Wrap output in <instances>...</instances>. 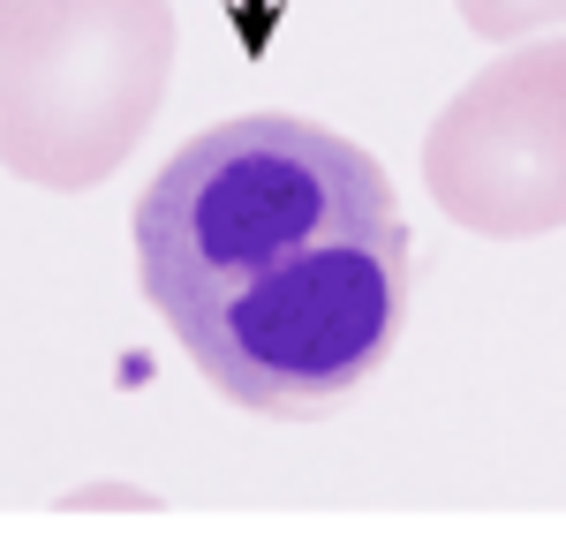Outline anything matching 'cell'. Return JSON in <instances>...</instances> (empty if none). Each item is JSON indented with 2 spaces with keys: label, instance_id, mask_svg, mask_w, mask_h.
<instances>
[{
  "label": "cell",
  "instance_id": "obj_3",
  "mask_svg": "<svg viewBox=\"0 0 566 558\" xmlns=\"http://www.w3.org/2000/svg\"><path fill=\"white\" fill-rule=\"evenodd\" d=\"M423 189L453 227L528 242L566 227V39H536L446 98L423 136Z\"/></svg>",
  "mask_w": 566,
  "mask_h": 558
},
{
  "label": "cell",
  "instance_id": "obj_4",
  "mask_svg": "<svg viewBox=\"0 0 566 558\" xmlns=\"http://www.w3.org/2000/svg\"><path fill=\"white\" fill-rule=\"evenodd\" d=\"M453 8H461V23L491 45L528 39V31H544V23H566V0H453Z\"/></svg>",
  "mask_w": 566,
  "mask_h": 558
},
{
  "label": "cell",
  "instance_id": "obj_5",
  "mask_svg": "<svg viewBox=\"0 0 566 558\" xmlns=\"http://www.w3.org/2000/svg\"><path fill=\"white\" fill-rule=\"evenodd\" d=\"M15 8H23V0H0V31H8V15H15Z\"/></svg>",
  "mask_w": 566,
  "mask_h": 558
},
{
  "label": "cell",
  "instance_id": "obj_2",
  "mask_svg": "<svg viewBox=\"0 0 566 558\" xmlns=\"http://www.w3.org/2000/svg\"><path fill=\"white\" fill-rule=\"evenodd\" d=\"M167 0H23L0 31V167L39 189H98L167 106Z\"/></svg>",
  "mask_w": 566,
  "mask_h": 558
},
{
  "label": "cell",
  "instance_id": "obj_1",
  "mask_svg": "<svg viewBox=\"0 0 566 558\" xmlns=\"http://www.w3.org/2000/svg\"><path fill=\"white\" fill-rule=\"evenodd\" d=\"M136 280L212 392L317 423L400 340L408 219L363 144L303 114H242L144 181Z\"/></svg>",
  "mask_w": 566,
  "mask_h": 558
}]
</instances>
